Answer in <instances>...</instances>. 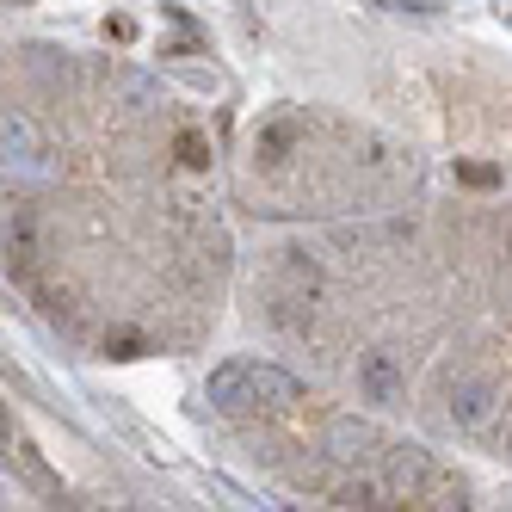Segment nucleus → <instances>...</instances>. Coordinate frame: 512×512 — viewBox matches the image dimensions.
Segmentation results:
<instances>
[{
    "label": "nucleus",
    "mask_w": 512,
    "mask_h": 512,
    "mask_svg": "<svg viewBox=\"0 0 512 512\" xmlns=\"http://www.w3.org/2000/svg\"><path fill=\"white\" fill-rule=\"evenodd\" d=\"M383 482H389L395 500H420L438 482V463H432L426 445H389L383 451Z\"/></svg>",
    "instance_id": "obj_3"
},
{
    "label": "nucleus",
    "mask_w": 512,
    "mask_h": 512,
    "mask_svg": "<svg viewBox=\"0 0 512 512\" xmlns=\"http://www.w3.org/2000/svg\"><path fill=\"white\" fill-rule=\"evenodd\" d=\"M321 451H327V463H334V469H364V463L383 457V432L371 420H358V414H334V420H327Z\"/></svg>",
    "instance_id": "obj_1"
},
{
    "label": "nucleus",
    "mask_w": 512,
    "mask_h": 512,
    "mask_svg": "<svg viewBox=\"0 0 512 512\" xmlns=\"http://www.w3.org/2000/svg\"><path fill=\"white\" fill-rule=\"evenodd\" d=\"M445 414H451V426H488V414H494V389L482 383V377H457L451 383V401H445Z\"/></svg>",
    "instance_id": "obj_7"
},
{
    "label": "nucleus",
    "mask_w": 512,
    "mask_h": 512,
    "mask_svg": "<svg viewBox=\"0 0 512 512\" xmlns=\"http://www.w3.org/2000/svg\"><path fill=\"white\" fill-rule=\"evenodd\" d=\"M500 247H506V260H512V216H506V229H500Z\"/></svg>",
    "instance_id": "obj_17"
},
{
    "label": "nucleus",
    "mask_w": 512,
    "mask_h": 512,
    "mask_svg": "<svg viewBox=\"0 0 512 512\" xmlns=\"http://www.w3.org/2000/svg\"><path fill=\"white\" fill-rule=\"evenodd\" d=\"M457 173L469 179V186H500V167H488V161H463Z\"/></svg>",
    "instance_id": "obj_16"
},
{
    "label": "nucleus",
    "mask_w": 512,
    "mask_h": 512,
    "mask_svg": "<svg viewBox=\"0 0 512 512\" xmlns=\"http://www.w3.org/2000/svg\"><path fill=\"white\" fill-rule=\"evenodd\" d=\"M105 352H112V358H136V352H142V334L118 327V334H105Z\"/></svg>",
    "instance_id": "obj_15"
},
{
    "label": "nucleus",
    "mask_w": 512,
    "mask_h": 512,
    "mask_svg": "<svg viewBox=\"0 0 512 512\" xmlns=\"http://www.w3.org/2000/svg\"><path fill=\"white\" fill-rule=\"evenodd\" d=\"M204 395H210V408L216 414H253V364H241V358H229V364H216L210 371V383H204Z\"/></svg>",
    "instance_id": "obj_6"
},
{
    "label": "nucleus",
    "mask_w": 512,
    "mask_h": 512,
    "mask_svg": "<svg viewBox=\"0 0 512 512\" xmlns=\"http://www.w3.org/2000/svg\"><path fill=\"white\" fill-rule=\"evenodd\" d=\"M272 284L303 290V297H321V260H315L309 247H278V260H272Z\"/></svg>",
    "instance_id": "obj_8"
},
{
    "label": "nucleus",
    "mask_w": 512,
    "mask_h": 512,
    "mask_svg": "<svg viewBox=\"0 0 512 512\" xmlns=\"http://www.w3.org/2000/svg\"><path fill=\"white\" fill-rule=\"evenodd\" d=\"M112 93H118L124 112H136V118L161 105V81H155V75H142V68H112Z\"/></svg>",
    "instance_id": "obj_11"
},
{
    "label": "nucleus",
    "mask_w": 512,
    "mask_h": 512,
    "mask_svg": "<svg viewBox=\"0 0 512 512\" xmlns=\"http://www.w3.org/2000/svg\"><path fill=\"white\" fill-rule=\"evenodd\" d=\"M25 75L38 81L44 93H68V87H75V62H68V50L31 44V50H25Z\"/></svg>",
    "instance_id": "obj_9"
},
{
    "label": "nucleus",
    "mask_w": 512,
    "mask_h": 512,
    "mask_svg": "<svg viewBox=\"0 0 512 512\" xmlns=\"http://www.w3.org/2000/svg\"><path fill=\"white\" fill-rule=\"evenodd\" d=\"M358 395L371 401V408H401V395H408V377H401L395 352H364L358 358Z\"/></svg>",
    "instance_id": "obj_5"
},
{
    "label": "nucleus",
    "mask_w": 512,
    "mask_h": 512,
    "mask_svg": "<svg viewBox=\"0 0 512 512\" xmlns=\"http://www.w3.org/2000/svg\"><path fill=\"white\" fill-rule=\"evenodd\" d=\"M0 136H7V161L13 167H31L44 155V136H38V124H31L19 105H7V124H0Z\"/></svg>",
    "instance_id": "obj_12"
},
{
    "label": "nucleus",
    "mask_w": 512,
    "mask_h": 512,
    "mask_svg": "<svg viewBox=\"0 0 512 512\" xmlns=\"http://www.w3.org/2000/svg\"><path fill=\"white\" fill-rule=\"evenodd\" d=\"M38 260H44V229H38V210H31L25 198H13V204H7V278H13V284H31Z\"/></svg>",
    "instance_id": "obj_2"
},
{
    "label": "nucleus",
    "mask_w": 512,
    "mask_h": 512,
    "mask_svg": "<svg viewBox=\"0 0 512 512\" xmlns=\"http://www.w3.org/2000/svg\"><path fill=\"white\" fill-rule=\"evenodd\" d=\"M173 149H179V161H186V167H210V136L204 130H179Z\"/></svg>",
    "instance_id": "obj_14"
},
{
    "label": "nucleus",
    "mask_w": 512,
    "mask_h": 512,
    "mask_svg": "<svg viewBox=\"0 0 512 512\" xmlns=\"http://www.w3.org/2000/svg\"><path fill=\"white\" fill-rule=\"evenodd\" d=\"M303 136H309L303 112H278V118H266L260 130H253V161H260L266 173H278V167H290V155L303 149Z\"/></svg>",
    "instance_id": "obj_4"
},
{
    "label": "nucleus",
    "mask_w": 512,
    "mask_h": 512,
    "mask_svg": "<svg viewBox=\"0 0 512 512\" xmlns=\"http://www.w3.org/2000/svg\"><path fill=\"white\" fill-rule=\"evenodd\" d=\"M334 506H364V512H371V506H395V494H389V482H377V475H340V482H334Z\"/></svg>",
    "instance_id": "obj_13"
},
{
    "label": "nucleus",
    "mask_w": 512,
    "mask_h": 512,
    "mask_svg": "<svg viewBox=\"0 0 512 512\" xmlns=\"http://www.w3.org/2000/svg\"><path fill=\"white\" fill-rule=\"evenodd\" d=\"M303 401V383L290 377V371H278V364H253V408H297Z\"/></svg>",
    "instance_id": "obj_10"
}]
</instances>
